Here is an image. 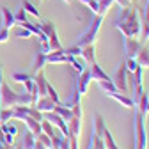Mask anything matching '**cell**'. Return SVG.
Wrapping results in <instances>:
<instances>
[{"label": "cell", "mask_w": 149, "mask_h": 149, "mask_svg": "<svg viewBox=\"0 0 149 149\" xmlns=\"http://www.w3.org/2000/svg\"><path fill=\"white\" fill-rule=\"evenodd\" d=\"M114 27L123 34V37H139L140 29H142L140 14L137 13V9L133 6L121 7L114 20Z\"/></svg>", "instance_id": "1"}, {"label": "cell", "mask_w": 149, "mask_h": 149, "mask_svg": "<svg viewBox=\"0 0 149 149\" xmlns=\"http://www.w3.org/2000/svg\"><path fill=\"white\" fill-rule=\"evenodd\" d=\"M0 101L2 107L13 108L16 105H32V96L29 92H14L7 84L0 85Z\"/></svg>", "instance_id": "2"}, {"label": "cell", "mask_w": 149, "mask_h": 149, "mask_svg": "<svg viewBox=\"0 0 149 149\" xmlns=\"http://www.w3.org/2000/svg\"><path fill=\"white\" fill-rule=\"evenodd\" d=\"M103 20H105V16L103 14H96L92 20L89 22L87 29L80 34L78 37V41H77V46H87V45H94L96 39H98V34L101 30V25H103Z\"/></svg>", "instance_id": "3"}, {"label": "cell", "mask_w": 149, "mask_h": 149, "mask_svg": "<svg viewBox=\"0 0 149 149\" xmlns=\"http://www.w3.org/2000/svg\"><path fill=\"white\" fill-rule=\"evenodd\" d=\"M135 119H133V130H135V149H147V132H146V114H140L137 108Z\"/></svg>", "instance_id": "4"}, {"label": "cell", "mask_w": 149, "mask_h": 149, "mask_svg": "<svg viewBox=\"0 0 149 149\" xmlns=\"http://www.w3.org/2000/svg\"><path fill=\"white\" fill-rule=\"evenodd\" d=\"M71 112H73V116H71V119L68 121L69 137L80 139V133H82V117H84V112H82V103L73 105V107H71Z\"/></svg>", "instance_id": "5"}, {"label": "cell", "mask_w": 149, "mask_h": 149, "mask_svg": "<svg viewBox=\"0 0 149 149\" xmlns=\"http://www.w3.org/2000/svg\"><path fill=\"white\" fill-rule=\"evenodd\" d=\"M39 27H41V30L46 34L48 41H50V50H52V52H59V50H62V45H61V39H59V36H57L55 23H53V22H41Z\"/></svg>", "instance_id": "6"}, {"label": "cell", "mask_w": 149, "mask_h": 149, "mask_svg": "<svg viewBox=\"0 0 149 149\" xmlns=\"http://www.w3.org/2000/svg\"><path fill=\"white\" fill-rule=\"evenodd\" d=\"M112 82L117 87V91L121 92H128V69H126V64L121 62L119 68L116 69L114 77H112Z\"/></svg>", "instance_id": "7"}, {"label": "cell", "mask_w": 149, "mask_h": 149, "mask_svg": "<svg viewBox=\"0 0 149 149\" xmlns=\"http://www.w3.org/2000/svg\"><path fill=\"white\" fill-rule=\"evenodd\" d=\"M16 84H22L25 87V92H29V94H32V91L36 89V80H34V74L32 73H22V71H16L13 73L11 77Z\"/></svg>", "instance_id": "8"}, {"label": "cell", "mask_w": 149, "mask_h": 149, "mask_svg": "<svg viewBox=\"0 0 149 149\" xmlns=\"http://www.w3.org/2000/svg\"><path fill=\"white\" fill-rule=\"evenodd\" d=\"M43 119L50 121L55 128H59V130H61V133H62L64 137H69V128H68V123H66L59 114H55V112H45V114H43Z\"/></svg>", "instance_id": "9"}, {"label": "cell", "mask_w": 149, "mask_h": 149, "mask_svg": "<svg viewBox=\"0 0 149 149\" xmlns=\"http://www.w3.org/2000/svg\"><path fill=\"white\" fill-rule=\"evenodd\" d=\"M123 48H124V53H126V59H135L137 53L142 48V45L135 37H123Z\"/></svg>", "instance_id": "10"}, {"label": "cell", "mask_w": 149, "mask_h": 149, "mask_svg": "<svg viewBox=\"0 0 149 149\" xmlns=\"http://www.w3.org/2000/svg\"><path fill=\"white\" fill-rule=\"evenodd\" d=\"M91 82H92V78H91V69H89V66H87V68L80 73V77L74 80V85H77V89H78V92H80V96H85V94H87Z\"/></svg>", "instance_id": "11"}, {"label": "cell", "mask_w": 149, "mask_h": 149, "mask_svg": "<svg viewBox=\"0 0 149 149\" xmlns=\"http://www.w3.org/2000/svg\"><path fill=\"white\" fill-rule=\"evenodd\" d=\"M71 59H73V55H68L64 52V48L59 50V52L46 53V64H69Z\"/></svg>", "instance_id": "12"}, {"label": "cell", "mask_w": 149, "mask_h": 149, "mask_svg": "<svg viewBox=\"0 0 149 149\" xmlns=\"http://www.w3.org/2000/svg\"><path fill=\"white\" fill-rule=\"evenodd\" d=\"M108 98H112V100H116L119 105H123L124 108H130V110H133L135 108V103H133V100L130 98L128 94H124V92H121V91H114V92H108L107 94Z\"/></svg>", "instance_id": "13"}, {"label": "cell", "mask_w": 149, "mask_h": 149, "mask_svg": "<svg viewBox=\"0 0 149 149\" xmlns=\"http://www.w3.org/2000/svg\"><path fill=\"white\" fill-rule=\"evenodd\" d=\"M89 69H91V78L94 80L96 84H100V82H107V80H112L108 74L103 71V68H101L96 61L92 62V64H89Z\"/></svg>", "instance_id": "14"}, {"label": "cell", "mask_w": 149, "mask_h": 149, "mask_svg": "<svg viewBox=\"0 0 149 149\" xmlns=\"http://www.w3.org/2000/svg\"><path fill=\"white\" fill-rule=\"evenodd\" d=\"M0 13H2V25H0V29L11 30V29L16 25V18H14V13H11L7 7H2V9H0Z\"/></svg>", "instance_id": "15"}, {"label": "cell", "mask_w": 149, "mask_h": 149, "mask_svg": "<svg viewBox=\"0 0 149 149\" xmlns=\"http://www.w3.org/2000/svg\"><path fill=\"white\" fill-rule=\"evenodd\" d=\"M87 149H107L105 142H103V133H98L94 128H92V132H91V139H89Z\"/></svg>", "instance_id": "16"}, {"label": "cell", "mask_w": 149, "mask_h": 149, "mask_svg": "<svg viewBox=\"0 0 149 149\" xmlns=\"http://www.w3.org/2000/svg\"><path fill=\"white\" fill-rule=\"evenodd\" d=\"M34 80H36V89H37V92H39V98H41V96H46L48 80H46V77H45V73H43V71L36 73V74H34Z\"/></svg>", "instance_id": "17"}, {"label": "cell", "mask_w": 149, "mask_h": 149, "mask_svg": "<svg viewBox=\"0 0 149 149\" xmlns=\"http://www.w3.org/2000/svg\"><path fill=\"white\" fill-rule=\"evenodd\" d=\"M22 121L25 123L27 130H30V132H32V133H34L36 137L43 133V128H41V121H37V119H34V117H30V116H25V117H23Z\"/></svg>", "instance_id": "18"}, {"label": "cell", "mask_w": 149, "mask_h": 149, "mask_svg": "<svg viewBox=\"0 0 149 149\" xmlns=\"http://www.w3.org/2000/svg\"><path fill=\"white\" fill-rule=\"evenodd\" d=\"M34 107L41 112V114H45V112H53V108H55V103L48 98V96H41L39 100H37L36 103H34Z\"/></svg>", "instance_id": "19"}, {"label": "cell", "mask_w": 149, "mask_h": 149, "mask_svg": "<svg viewBox=\"0 0 149 149\" xmlns=\"http://www.w3.org/2000/svg\"><path fill=\"white\" fill-rule=\"evenodd\" d=\"M46 66V53L45 52H37L36 57H34V64H32V74L43 71Z\"/></svg>", "instance_id": "20"}, {"label": "cell", "mask_w": 149, "mask_h": 149, "mask_svg": "<svg viewBox=\"0 0 149 149\" xmlns=\"http://www.w3.org/2000/svg\"><path fill=\"white\" fill-rule=\"evenodd\" d=\"M82 57L85 61V64H92L96 61V50H94V45H87V46H82Z\"/></svg>", "instance_id": "21"}, {"label": "cell", "mask_w": 149, "mask_h": 149, "mask_svg": "<svg viewBox=\"0 0 149 149\" xmlns=\"http://www.w3.org/2000/svg\"><path fill=\"white\" fill-rule=\"evenodd\" d=\"M135 61H137V64L142 68V69H149V50L146 48V46H142L140 48V52L137 53V57H135Z\"/></svg>", "instance_id": "22"}, {"label": "cell", "mask_w": 149, "mask_h": 149, "mask_svg": "<svg viewBox=\"0 0 149 149\" xmlns=\"http://www.w3.org/2000/svg\"><path fill=\"white\" fill-rule=\"evenodd\" d=\"M36 140H37V137L30 132V130H27V132L23 133V144H22V149H34V147H36Z\"/></svg>", "instance_id": "23"}, {"label": "cell", "mask_w": 149, "mask_h": 149, "mask_svg": "<svg viewBox=\"0 0 149 149\" xmlns=\"http://www.w3.org/2000/svg\"><path fill=\"white\" fill-rule=\"evenodd\" d=\"M103 142H105V147H107V149H121V147L116 144L114 135L110 133L108 128H105V132H103Z\"/></svg>", "instance_id": "24"}, {"label": "cell", "mask_w": 149, "mask_h": 149, "mask_svg": "<svg viewBox=\"0 0 149 149\" xmlns=\"http://www.w3.org/2000/svg\"><path fill=\"white\" fill-rule=\"evenodd\" d=\"M53 112L55 114H59L66 123L71 119V116H73V112H71V108H68V107H64L62 103H59V105H55V108H53Z\"/></svg>", "instance_id": "25"}, {"label": "cell", "mask_w": 149, "mask_h": 149, "mask_svg": "<svg viewBox=\"0 0 149 149\" xmlns=\"http://www.w3.org/2000/svg\"><path fill=\"white\" fill-rule=\"evenodd\" d=\"M116 4V0H100V2H98V14H107L108 13V9L112 7V6H114Z\"/></svg>", "instance_id": "26"}, {"label": "cell", "mask_w": 149, "mask_h": 149, "mask_svg": "<svg viewBox=\"0 0 149 149\" xmlns=\"http://www.w3.org/2000/svg\"><path fill=\"white\" fill-rule=\"evenodd\" d=\"M14 18H16V25H20V27L25 25V23L29 22V20H27V11H25L22 6H20V9L14 13Z\"/></svg>", "instance_id": "27"}, {"label": "cell", "mask_w": 149, "mask_h": 149, "mask_svg": "<svg viewBox=\"0 0 149 149\" xmlns=\"http://www.w3.org/2000/svg\"><path fill=\"white\" fill-rule=\"evenodd\" d=\"M46 96H48V98H50L55 105L62 103V101H61V98H59V94H57V91H55V87H53L50 82H48V87H46Z\"/></svg>", "instance_id": "28"}, {"label": "cell", "mask_w": 149, "mask_h": 149, "mask_svg": "<svg viewBox=\"0 0 149 149\" xmlns=\"http://www.w3.org/2000/svg\"><path fill=\"white\" fill-rule=\"evenodd\" d=\"M22 7H23L29 14H32L34 18H39V16H41V14H39V11H37V7H36V6H32L29 0H23V2H22Z\"/></svg>", "instance_id": "29"}, {"label": "cell", "mask_w": 149, "mask_h": 149, "mask_svg": "<svg viewBox=\"0 0 149 149\" xmlns=\"http://www.w3.org/2000/svg\"><path fill=\"white\" fill-rule=\"evenodd\" d=\"M78 2L80 4H85L89 7V11L94 14V16L98 14V2H100V0H78Z\"/></svg>", "instance_id": "30"}, {"label": "cell", "mask_w": 149, "mask_h": 149, "mask_svg": "<svg viewBox=\"0 0 149 149\" xmlns=\"http://www.w3.org/2000/svg\"><path fill=\"white\" fill-rule=\"evenodd\" d=\"M98 85L101 87V91H103V92H107V94H108V92H114V91H117V87L114 85V82H112V80H107V82H100Z\"/></svg>", "instance_id": "31"}, {"label": "cell", "mask_w": 149, "mask_h": 149, "mask_svg": "<svg viewBox=\"0 0 149 149\" xmlns=\"http://www.w3.org/2000/svg\"><path fill=\"white\" fill-rule=\"evenodd\" d=\"M41 128H43V133H46L48 137H53V135H55V132H53V124H52L50 121L43 119V121H41Z\"/></svg>", "instance_id": "32"}, {"label": "cell", "mask_w": 149, "mask_h": 149, "mask_svg": "<svg viewBox=\"0 0 149 149\" xmlns=\"http://www.w3.org/2000/svg\"><path fill=\"white\" fill-rule=\"evenodd\" d=\"M34 34L29 30V29H25V27H20L16 30V37H20V39H30Z\"/></svg>", "instance_id": "33"}, {"label": "cell", "mask_w": 149, "mask_h": 149, "mask_svg": "<svg viewBox=\"0 0 149 149\" xmlns=\"http://www.w3.org/2000/svg\"><path fill=\"white\" fill-rule=\"evenodd\" d=\"M37 142H41L46 149H52V137H48L46 133H41V135H37Z\"/></svg>", "instance_id": "34"}, {"label": "cell", "mask_w": 149, "mask_h": 149, "mask_svg": "<svg viewBox=\"0 0 149 149\" xmlns=\"http://www.w3.org/2000/svg\"><path fill=\"white\" fill-rule=\"evenodd\" d=\"M124 64H126V69H128V73H133V71H137L140 66L137 64V61L135 59H126L124 61Z\"/></svg>", "instance_id": "35"}, {"label": "cell", "mask_w": 149, "mask_h": 149, "mask_svg": "<svg viewBox=\"0 0 149 149\" xmlns=\"http://www.w3.org/2000/svg\"><path fill=\"white\" fill-rule=\"evenodd\" d=\"M64 52H66L68 55H73V57H80V55H82V48L77 46V45L71 46V48H64Z\"/></svg>", "instance_id": "36"}, {"label": "cell", "mask_w": 149, "mask_h": 149, "mask_svg": "<svg viewBox=\"0 0 149 149\" xmlns=\"http://www.w3.org/2000/svg\"><path fill=\"white\" fill-rule=\"evenodd\" d=\"M140 37H142V41H149V25L142 23V29H140Z\"/></svg>", "instance_id": "37"}, {"label": "cell", "mask_w": 149, "mask_h": 149, "mask_svg": "<svg viewBox=\"0 0 149 149\" xmlns=\"http://www.w3.org/2000/svg\"><path fill=\"white\" fill-rule=\"evenodd\" d=\"M7 41H9V30L0 29V45H2V43H7Z\"/></svg>", "instance_id": "38"}, {"label": "cell", "mask_w": 149, "mask_h": 149, "mask_svg": "<svg viewBox=\"0 0 149 149\" xmlns=\"http://www.w3.org/2000/svg\"><path fill=\"white\" fill-rule=\"evenodd\" d=\"M142 23L149 25V2H146V9H144V16H142Z\"/></svg>", "instance_id": "39"}, {"label": "cell", "mask_w": 149, "mask_h": 149, "mask_svg": "<svg viewBox=\"0 0 149 149\" xmlns=\"http://www.w3.org/2000/svg\"><path fill=\"white\" fill-rule=\"evenodd\" d=\"M116 4H119L121 7H128V6H132V2H130V0H116Z\"/></svg>", "instance_id": "40"}, {"label": "cell", "mask_w": 149, "mask_h": 149, "mask_svg": "<svg viewBox=\"0 0 149 149\" xmlns=\"http://www.w3.org/2000/svg\"><path fill=\"white\" fill-rule=\"evenodd\" d=\"M34 149H46V147H45L41 142H37V140H36V147H34Z\"/></svg>", "instance_id": "41"}, {"label": "cell", "mask_w": 149, "mask_h": 149, "mask_svg": "<svg viewBox=\"0 0 149 149\" xmlns=\"http://www.w3.org/2000/svg\"><path fill=\"white\" fill-rule=\"evenodd\" d=\"M4 84V77H2V66H0V85Z\"/></svg>", "instance_id": "42"}, {"label": "cell", "mask_w": 149, "mask_h": 149, "mask_svg": "<svg viewBox=\"0 0 149 149\" xmlns=\"http://www.w3.org/2000/svg\"><path fill=\"white\" fill-rule=\"evenodd\" d=\"M0 112H2V101H0ZM0 123H2V117H0Z\"/></svg>", "instance_id": "43"}, {"label": "cell", "mask_w": 149, "mask_h": 149, "mask_svg": "<svg viewBox=\"0 0 149 149\" xmlns=\"http://www.w3.org/2000/svg\"><path fill=\"white\" fill-rule=\"evenodd\" d=\"M64 2H66V4H69V2H71V0H64Z\"/></svg>", "instance_id": "44"}, {"label": "cell", "mask_w": 149, "mask_h": 149, "mask_svg": "<svg viewBox=\"0 0 149 149\" xmlns=\"http://www.w3.org/2000/svg\"><path fill=\"white\" fill-rule=\"evenodd\" d=\"M147 114H149V103H147Z\"/></svg>", "instance_id": "45"}, {"label": "cell", "mask_w": 149, "mask_h": 149, "mask_svg": "<svg viewBox=\"0 0 149 149\" xmlns=\"http://www.w3.org/2000/svg\"><path fill=\"white\" fill-rule=\"evenodd\" d=\"M130 2H133V0H130Z\"/></svg>", "instance_id": "46"}, {"label": "cell", "mask_w": 149, "mask_h": 149, "mask_svg": "<svg viewBox=\"0 0 149 149\" xmlns=\"http://www.w3.org/2000/svg\"><path fill=\"white\" fill-rule=\"evenodd\" d=\"M147 2H149V0H147Z\"/></svg>", "instance_id": "47"}]
</instances>
